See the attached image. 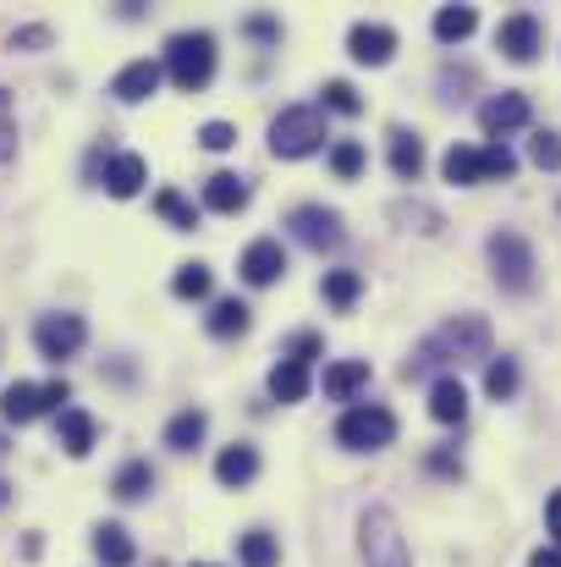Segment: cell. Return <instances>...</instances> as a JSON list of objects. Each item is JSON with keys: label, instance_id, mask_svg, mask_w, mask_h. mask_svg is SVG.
<instances>
[{"label": "cell", "instance_id": "obj_41", "mask_svg": "<svg viewBox=\"0 0 561 567\" xmlns=\"http://www.w3.org/2000/svg\"><path fill=\"white\" fill-rule=\"evenodd\" d=\"M39 44H50V28H17L11 33V50H39Z\"/></svg>", "mask_w": 561, "mask_h": 567}, {"label": "cell", "instance_id": "obj_10", "mask_svg": "<svg viewBox=\"0 0 561 567\" xmlns=\"http://www.w3.org/2000/svg\"><path fill=\"white\" fill-rule=\"evenodd\" d=\"M287 226H292V237H298L303 248H314V254L342 248V215H336V209H325V204H298Z\"/></svg>", "mask_w": 561, "mask_h": 567}, {"label": "cell", "instance_id": "obj_9", "mask_svg": "<svg viewBox=\"0 0 561 567\" xmlns=\"http://www.w3.org/2000/svg\"><path fill=\"white\" fill-rule=\"evenodd\" d=\"M83 342H89V326H83V315H44V320L33 326V348H39L50 364L72 359Z\"/></svg>", "mask_w": 561, "mask_h": 567}, {"label": "cell", "instance_id": "obj_40", "mask_svg": "<svg viewBox=\"0 0 561 567\" xmlns=\"http://www.w3.org/2000/svg\"><path fill=\"white\" fill-rule=\"evenodd\" d=\"M320 348H325V342H320L314 331H298V337H292V353H287V359H298V364H314V359H320Z\"/></svg>", "mask_w": 561, "mask_h": 567}, {"label": "cell", "instance_id": "obj_26", "mask_svg": "<svg viewBox=\"0 0 561 567\" xmlns=\"http://www.w3.org/2000/svg\"><path fill=\"white\" fill-rule=\"evenodd\" d=\"M474 28H479V11L474 6H440L435 11V39L440 44H463Z\"/></svg>", "mask_w": 561, "mask_h": 567}, {"label": "cell", "instance_id": "obj_34", "mask_svg": "<svg viewBox=\"0 0 561 567\" xmlns=\"http://www.w3.org/2000/svg\"><path fill=\"white\" fill-rule=\"evenodd\" d=\"M331 172H336L342 183H353V177L364 172V144H359V138H342V144L331 150Z\"/></svg>", "mask_w": 561, "mask_h": 567}, {"label": "cell", "instance_id": "obj_8", "mask_svg": "<svg viewBox=\"0 0 561 567\" xmlns=\"http://www.w3.org/2000/svg\"><path fill=\"white\" fill-rule=\"evenodd\" d=\"M496 50H501L507 61H518V66L540 61V50H546V28H540V17H534V11H512V17L496 28Z\"/></svg>", "mask_w": 561, "mask_h": 567}, {"label": "cell", "instance_id": "obj_33", "mask_svg": "<svg viewBox=\"0 0 561 567\" xmlns=\"http://www.w3.org/2000/svg\"><path fill=\"white\" fill-rule=\"evenodd\" d=\"M529 161H534L540 172H561V133L557 127H546V133L529 138Z\"/></svg>", "mask_w": 561, "mask_h": 567}, {"label": "cell", "instance_id": "obj_27", "mask_svg": "<svg viewBox=\"0 0 561 567\" xmlns=\"http://www.w3.org/2000/svg\"><path fill=\"white\" fill-rule=\"evenodd\" d=\"M204 430H209V419H204L198 408H183V413L166 424V446H172V452H193V446L204 441Z\"/></svg>", "mask_w": 561, "mask_h": 567}, {"label": "cell", "instance_id": "obj_12", "mask_svg": "<svg viewBox=\"0 0 561 567\" xmlns=\"http://www.w3.org/2000/svg\"><path fill=\"white\" fill-rule=\"evenodd\" d=\"M391 50H396V28H385V22H353L347 55H353L359 66H385Z\"/></svg>", "mask_w": 561, "mask_h": 567}, {"label": "cell", "instance_id": "obj_36", "mask_svg": "<svg viewBox=\"0 0 561 567\" xmlns=\"http://www.w3.org/2000/svg\"><path fill=\"white\" fill-rule=\"evenodd\" d=\"M512 177H518L512 150H507V144H490V150H485V183H512Z\"/></svg>", "mask_w": 561, "mask_h": 567}, {"label": "cell", "instance_id": "obj_39", "mask_svg": "<svg viewBox=\"0 0 561 567\" xmlns=\"http://www.w3.org/2000/svg\"><path fill=\"white\" fill-rule=\"evenodd\" d=\"M17 155V122H11V94L0 89V161Z\"/></svg>", "mask_w": 561, "mask_h": 567}, {"label": "cell", "instance_id": "obj_32", "mask_svg": "<svg viewBox=\"0 0 561 567\" xmlns=\"http://www.w3.org/2000/svg\"><path fill=\"white\" fill-rule=\"evenodd\" d=\"M485 391H490L496 402H507V396L518 391V364H512V359H490V364H485Z\"/></svg>", "mask_w": 561, "mask_h": 567}, {"label": "cell", "instance_id": "obj_20", "mask_svg": "<svg viewBox=\"0 0 561 567\" xmlns=\"http://www.w3.org/2000/svg\"><path fill=\"white\" fill-rule=\"evenodd\" d=\"M253 474H259V452H253V446H226V452L215 457V480H220L226 491H242Z\"/></svg>", "mask_w": 561, "mask_h": 567}, {"label": "cell", "instance_id": "obj_16", "mask_svg": "<svg viewBox=\"0 0 561 567\" xmlns=\"http://www.w3.org/2000/svg\"><path fill=\"white\" fill-rule=\"evenodd\" d=\"M320 385H325L331 402H353V396L370 385V359H342V364H331Z\"/></svg>", "mask_w": 561, "mask_h": 567}, {"label": "cell", "instance_id": "obj_6", "mask_svg": "<svg viewBox=\"0 0 561 567\" xmlns=\"http://www.w3.org/2000/svg\"><path fill=\"white\" fill-rule=\"evenodd\" d=\"M166 72L183 94H198L209 78H215V39L209 33H177L166 44Z\"/></svg>", "mask_w": 561, "mask_h": 567}, {"label": "cell", "instance_id": "obj_46", "mask_svg": "<svg viewBox=\"0 0 561 567\" xmlns=\"http://www.w3.org/2000/svg\"><path fill=\"white\" fill-rule=\"evenodd\" d=\"M193 567H215V563H193Z\"/></svg>", "mask_w": 561, "mask_h": 567}, {"label": "cell", "instance_id": "obj_14", "mask_svg": "<svg viewBox=\"0 0 561 567\" xmlns=\"http://www.w3.org/2000/svg\"><path fill=\"white\" fill-rule=\"evenodd\" d=\"M160 61H133V66H122L116 72V83H111V94L122 100V105H138V100H149L155 89H160Z\"/></svg>", "mask_w": 561, "mask_h": 567}, {"label": "cell", "instance_id": "obj_30", "mask_svg": "<svg viewBox=\"0 0 561 567\" xmlns=\"http://www.w3.org/2000/svg\"><path fill=\"white\" fill-rule=\"evenodd\" d=\"M111 491H116L122 502H138V496H149V491H155V468L138 457V463H127V468L116 474V485H111Z\"/></svg>", "mask_w": 561, "mask_h": 567}, {"label": "cell", "instance_id": "obj_2", "mask_svg": "<svg viewBox=\"0 0 561 567\" xmlns=\"http://www.w3.org/2000/svg\"><path fill=\"white\" fill-rule=\"evenodd\" d=\"M359 551H364V567H413V551L402 540V524L391 507H370L364 524H359Z\"/></svg>", "mask_w": 561, "mask_h": 567}, {"label": "cell", "instance_id": "obj_35", "mask_svg": "<svg viewBox=\"0 0 561 567\" xmlns=\"http://www.w3.org/2000/svg\"><path fill=\"white\" fill-rule=\"evenodd\" d=\"M172 292L177 298H209V265H183L172 276Z\"/></svg>", "mask_w": 561, "mask_h": 567}, {"label": "cell", "instance_id": "obj_43", "mask_svg": "<svg viewBox=\"0 0 561 567\" xmlns=\"http://www.w3.org/2000/svg\"><path fill=\"white\" fill-rule=\"evenodd\" d=\"M546 529H551V540L561 551V491H551V502H546Z\"/></svg>", "mask_w": 561, "mask_h": 567}, {"label": "cell", "instance_id": "obj_18", "mask_svg": "<svg viewBox=\"0 0 561 567\" xmlns=\"http://www.w3.org/2000/svg\"><path fill=\"white\" fill-rule=\"evenodd\" d=\"M391 172H396L402 183H418V172H424V138H418V133L391 127Z\"/></svg>", "mask_w": 561, "mask_h": 567}, {"label": "cell", "instance_id": "obj_25", "mask_svg": "<svg viewBox=\"0 0 561 567\" xmlns=\"http://www.w3.org/2000/svg\"><path fill=\"white\" fill-rule=\"evenodd\" d=\"M270 396H276V402H303V396H309V364L281 359V364L270 370Z\"/></svg>", "mask_w": 561, "mask_h": 567}, {"label": "cell", "instance_id": "obj_24", "mask_svg": "<svg viewBox=\"0 0 561 567\" xmlns=\"http://www.w3.org/2000/svg\"><path fill=\"white\" fill-rule=\"evenodd\" d=\"M94 557L105 567H133L138 551H133V540H127L122 524H100V529H94Z\"/></svg>", "mask_w": 561, "mask_h": 567}, {"label": "cell", "instance_id": "obj_5", "mask_svg": "<svg viewBox=\"0 0 561 567\" xmlns=\"http://www.w3.org/2000/svg\"><path fill=\"white\" fill-rule=\"evenodd\" d=\"M485 254H490V270H496V287L501 292H518V298L534 292V248L518 231H490Z\"/></svg>", "mask_w": 561, "mask_h": 567}, {"label": "cell", "instance_id": "obj_4", "mask_svg": "<svg viewBox=\"0 0 561 567\" xmlns=\"http://www.w3.org/2000/svg\"><path fill=\"white\" fill-rule=\"evenodd\" d=\"M336 441L347 452H385L396 441V413L380 408V402H359V408H347L336 419Z\"/></svg>", "mask_w": 561, "mask_h": 567}, {"label": "cell", "instance_id": "obj_29", "mask_svg": "<svg viewBox=\"0 0 561 567\" xmlns=\"http://www.w3.org/2000/svg\"><path fill=\"white\" fill-rule=\"evenodd\" d=\"M320 292H325V303L353 309V303H359V292H364V276H359V270H325Z\"/></svg>", "mask_w": 561, "mask_h": 567}, {"label": "cell", "instance_id": "obj_15", "mask_svg": "<svg viewBox=\"0 0 561 567\" xmlns=\"http://www.w3.org/2000/svg\"><path fill=\"white\" fill-rule=\"evenodd\" d=\"M429 419H440V424H463L468 419V391H463L457 375H440L429 385Z\"/></svg>", "mask_w": 561, "mask_h": 567}, {"label": "cell", "instance_id": "obj_45", "mask_svg": "<svg viewBox=\"0 0 561 567\" xmlns=\"http://www.w3.org/2000/svg\"><path fill=\"white\" fill-rule=\"evenodd\" d=\"M6 502H11V485H6V480H0V507H6Z\"/></svg>", "mask_w": 561, "mask_h": 567}, {"label": "cell", "instance_id": "obj_31", "mask_svg": "<svg viewBox=\"0 0 561 567\" xmlns=\"http://www.w3.org/2000/svg\"><path fill=\"white\" fill-rule=\"evenodd\" d=\"M155 209H160V215H166L177 231H193V226H198V209H193V204H187L177 188H160V193H155Z\"/></svg>", "mask_w": 561, "mask_h": 567}, {"label": "cell", "instance_id": "obj_28", "mask_svg": "<svg viewBox=\"0 0 561 567\" xmlns=\"http://www.w3.org/2000/svg\"><path fill=\"white\" fill-rule=\"evenodd\" d=\"M237 557H242V567H276L281 563V546H276L270 529H248V535L237 540Z\"/></svg>", "mask_w": 561, "mask_h": 567}, {"label": "cell", "instance_id": "obj_3", "mask_svg": "<svg viewBox=\"0 0 561 567\" xmlns=\"http://www.w3.org/2000/svg\"><path fill=\"white\" fill-rule=\"evenodd\" d=\"M325 144V116L314 105H287L276 122H270V150L281 161H303Z\"/></svg>", "mask_w": 561, "mask_h": 567}, {"label": "cell", "instance_id": "obj_47", "mask_svg": "<svg viewBox=\"0 0 561 567\" xmlns=\"http://www.w3.org/2000/svg\"><path fill=\"white\" fill-rule=\"evenodd\" d=\"M149 567H166V563H149Z\"/></svg>", "mask_w": 561, "mask_h": 567}, {"label": "cell", "instance_id": "obj_11", "mask_svg": "<svg viewBox=\"0 0 561 567\" xmlns=\"http://www.w3.org/2000/svg\"><path fill=\"white\" fill-rule=\"evenodd\" d=\"M529 122H534L529 94H496V100L479 105V127H485L490 138H507V133H518V127H529Z\"/></svg>", "mask_w": 561, "mask_h": 567}, {"label": "cell", "instance_id": "obj_21", "mask_svg": "<svg viewBox=\"0 0 561 567\" xmlns=\"http://www.w3.org/2000/svg\"><path fill=\"white\" fill-rule=\"evenodd\" d=\"M144 183H149L144 155H111V161H105V188L116 193V198H133Z\"/></svg>", "mask_w": 561, "mask_h": 567}, {"label": "cell", "instance_id": "obj_19", "mask_svg": "<svg viewBox=\"0 0 561 567\" xmlns=\"http://www.w3.org/2000/svg\"><path fill=\"white\" fill-rule=\"evenodd\" d=\"M440 172H446V183H457V188H479V183H485V150L451 144L446 161H440Z\"/></svg>", "mask_w": 561, "mask_h": 567}, {"label": "cell", "instance_id": "obj_1", "mask_svg": "<svg viewBox=\"0 0 561 567\" xmlns=\"http://www.w3.org/2000/svg\"><path fill=\"white\" fill-rule=\"evenodd\" d=\"M490 359V320L485 315H457V320H446L440 331H429L424 342H418V353L407 359V370L402 375H424V370H440V364H485Z\"/></svg>", "mask_w": 561, "mask_h": 567}, {"label": "cell", "instance_id": "obj_23", "mask_svg": "<svg viewBox=\"0 0 561 567\" xmlns=\"http://www.w3.org/2000/svg\"><path fill=\"white\" fill-rule=\"evenodd\" d=\"M248 320H253V309H248L242 298H220V303L209 309V337L231 342V337H242V331H248Z\"/></svg>", "mask_w": 561, "mask_h": 567}, {"label": "cell", "instance_id": "obj_13", "mask_svg": "<svg viewBox=\"0 0 561 567\" xmlns=\"http://www.w3.org/2000/svg\"><path fill=\"white\" fill-rule=\"evenodd\" d=\"M242 281L248 287H270V281H281V270H287V254H281V243L276 237H259V243H248L242 248Z\"/></svg>", "mask_w": 561, "mask_h": 567}, {"label": "cell", "instance_id": "obj_17", "mask_svg": "<svg viewBox=\"0 0 561 567\" xmlns=\"http://www.w3.org/2000/svg\"><path fill=\"white\" fill-rule=\"evenodd\" d=\"M55 441L66 457H89L94 452V419L83 408H61V424H55Z\"/></svg>", "mask_w": 561, "mask_h": 567}, {"label": "cell", "instance_id": "obj_42", "mask_svg": "<svg viewBox=\"0 0 561 567\" xmlns=\"http://www.w3.org/2000/svg\"><path fill=\"white\" fill-rule=\"evenodd\" d=\"M242 28H248L253 39H264V44H270V39H281V22H276V17H248Z\"/></svg>", "mask_w": 561, "mask_h": 567}, {"label": "cell", "instance_id": "obj_7", "mask_svg": "<svg viewBox=\"0 0 561 567\" xmlns=\"http://www.w3.org/2000/svg\"><path fill=\"white\" fill-rule=\"evenodd\" d=\"M66 396H72V385H66V380H50V385L11 380V385H6V396H0V419H6V424H33L39 413L61 408Z\"/></svg>", "mask_w": 561, "mask_h": 567}, {"label": "cell", "instance_id": "obj_38", "mask_svg": "<svg viewBox=\"0 0 561 567\" xmlns=\"http://www.w3.org/2000/svg\"><path fill=\"white\" fill-rule=\"evenodd\" d=\"M198 144L215 150V155H226V150L237 144V127H231V122H204V127H198Z\"/></svg>", "mask_w": 561, "mask_h": 567}, {"label": "cell", "instance_id": "obj_44", "mask_svg": "<svg viewBox=\"0 0 561 567\" xmlns=\"http://www.w3.org/2000/svg\"><path fill=\"white\" fill-rule=\"evenodd\" d=\"M529 567H561V551L557 546H540V551L529 557Z\"/></svg>", "mask_w": 561, "mask_h": 567}, {"label": "cell", "instance_id": "obj_22", "mask_svg": "<svg viewBox=\"0 0 561 567\" xmlns=\"http://www.w3.org/2000/svg\"><path fill=\"white\" fill-rule=\"evenodd\" d=\"M204 204H209L215 215H237V209H248V183L231 177V172H215V177L204 183Z\"/></svg>", "mask_w": 561, "mask_h": 567}, {"label": "cell", "instance_id": "obj_37", "mask_svg": "<svg viewBox=\"0 0 561 567\" xmlns=\"http://www.w3.org/2000/svg\"><path fill=\"white\" fill-rule=\"evenodd\" d=\"M325 105H331V111H342V116H359V111H364L359 89H353V83H342V78H331V83H325Z\"/></svg>", "mask_w": 561, "mask_h": 567}]
</instances>
